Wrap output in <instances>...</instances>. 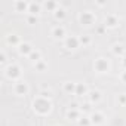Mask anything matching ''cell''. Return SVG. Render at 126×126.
Instances as JSON below:
<instances>
[{
    "instance_id": "10",
    "label": "cell",
    "mask_w": 126,
    "mask_h": 126,
    "mask_svg": "<svg viewBox=\"0 0 126 126\" xmlns=\"http://www.w3.org/2000/svg\"><path fill=\"white\" fill-rule=\"evenodd\" d=\"M117 25V18L114 15H108L105 18V27H116Z\"/></svg>"
},
{
    "instance_id": "7",
    "label": "cell",
    "mask_w": 126,
    "mask_h": 126,
    "mask_svg": "<svg viewBox=\"0 0 126 126\" xmlns=\"http://www.w3.org/2000/svg\"><path fill=\"white\" fill-rule=\"evenodd\" d=\"M91 123H94V125H101V123H104V116H102L101 113H98V111L92 113V116H91Z\"/></svg>"
},
{
    "instance_id": "19",
    "label": "cell",
    "mask_w": 126,
    "mask_h": 126,
    "mask_svg": "<svg viewBox=\"0 0 126 126\" xmlns=\"http://www.w3.org/2000/svg\"><path fill=\"white\" fill-rule=\"evenodd\" d=\"M68 117H73V119H77V117H79V113H77L76 110H71V108H70V111H68Z\"/></svg>"
},
{
    "instance_id": "15",
    "label": "cell",
    "mask_w": 126,
    "mask_h": 126,
    "mask_svg": "<svg viewBox=\"0 0 126 126\" xmlns=\"http://www.w3.org/2000/svg\"><path fill=\"white\" fill-rule=\"evenodd\" d=\"M47 67V64H46V62L42 59V61H39V62H36V64H34V68H37L39 71H43L45 68Z\"/></svg>"
},
{
    "instance_id": "18",
    "label": "cell",
    "mask_w": 126,
    "mask_h": 126,
    "mask_svg": "<svg viewBox=\"0 0 126 126\" xmlns=\"http://www.w3.org/2000/svg\"><path fill=\"white\" fill-rule=\"evenodd\" d=\"M79 43L89 45V43H91V37H89V36H82V37H79Z\"/></svg>"
},
{
    "instance_id": "3",
    "label": "cell",
    "mask_w": 126,
    "mask_h": 126,
    "mask_svg": "<svg viewBox=\"0 0 126 126\" xmlns=\"http://www.w3.org/2000/svg\"><path fill=\"white\" fill-rule=\"evenodd\" d=\"M108 68H110V65H108V62H107L104 58H98V59L95 61V70H96L98 73H107Z\"/></svg>"
},
{
    "instance_id": "23",
    "label": "cell",
    "mask_w": 126,
    "mask_h": 126,
    "mask_svg": "<svg viewBox=\"0 0 126 126\" xmlns=\"http://www.w3.org/2000/svg\"><path fill=\"white\" fill-rule=\"evenodd\" d=\"M45 6H46V8H49V9H55L58 5H56V3H45Z\"/></svg>"
},
{
    "instance_id": "2",
    "label": "cell",
    "mask_w": 126,
    "mask_h": 126,
    "mask_svg": "<svg viewBox=\"0 0 126 126\" xmlns=\"http://www.w3.org/2000/svg\"><path fill=\"white\" fill-rule=\"evenodd\" d=\"M6 76H8L9 79L15 80V79H18V77L21 76V68H19L16 64H11V65L6 68Z\"/></svg>"
},
{
    "instance_id": "25",
    "label": "cell",
    "mask_w": 126,
    "mask_h": 126,
    "mask_svg": "<svg viewBox=\"0 0 126 126\" xmlns=\"http://www.w3.org/2000/svg\"><path fill=\"white\" fill-rule=\"evenodd\" d=\"M122 80H123V82H125V83H126V71H125V73H123V74H122Z\"/></svg>"
},
{
    "instance_id": "5",
    "label": "cell",
    "mask_w": 126,
    "mask_h": 126,
    "mask_svg": "<svg viewBox=\"0 0 126 126\" xmlns=\"http://www.w3.org/2000/svg\"><path fill=\"white\" fill-rule=\"evenodd\" d=\"M94 21H95V16L91 12H88V11L80 15V22L85 24V25H91V24H94Z\"/></svg>"
},
{
    "instance_id": "12",
    "label": "cell",
    "mask_w": 126,
    "mask_h": 126,
    "mask_svg": "<svg viewBox=\"0 0 126 126\" xmlns=\"http://www.w3.org/2000/svg\"><path fill=\"white\" fill-rule=\"evenodd\" d=\"M28 6H30V3H25V2H16V3H15L16 12H22V11H25Z\"/></svg>"
},
{
    "instance_id": "4",
    "label": "cell",
    "mask_w": 126,
    "mask_h": 126,
    "mask_svg": "<svg viewBox=\"0 0 126 126\" xmlns=\"http://www.w3.org/2000/svg\"><path fill=\"white\" fill-rule=\"evenodd\" d=\"M14 92L18 95V96H24L27 92H28V86L25 82H16L15 86H14Z\"/></svg>"
},
{
    "instance_id": "17",
    "label": "cell",
    "mask_w": 126,
    "mask_h": 126,
    "mask_svg": "<svg viewBox=\"0 0 126 126\" xmlns=\"http://www.w3.org/2000/svg\"><path fill=\"white\" fill-rule=\"evenodd\" d=\"M64 89H65V92H73V94H76V85L74 83H65L64 85Z\"/></svg>"
},
{
    "instance_id": "16",
    "label": "cell",
    "mask_w": 126,
    "mask_h": 126,
    "mask_svg": "<svg viewBox=\"0 0 126 126\" xmlns=\"http://www.w3.org/2000/svg\"><path fill=\"white\" fill-rule=\"evenodd\" d=\"M28 8H30V12H31L33 15L39 14V11H40V5H39V3H37V5H36V3H30Z\"/></svg>"
},
{
    "instance_id": "24",
    "label": "cell",
    "mask_w": 126,
    "mask_h": 126,
    "mask_svg": "<svg viewBox=\"0 0 126 126\" xmlns=\"http://www.w3.org/2000/svg\"><path fill=\"white\" fill-rule=\"evenodd\" d=\"M0 61H2V64H5V62H6V53H5V52H2V56H0Z\"/></svg>"
},
{
    "instance_id": "9",
    "label": "cell",
    "mask_w": 126,
    "mask_h": 126,
    "mask_svg": "<svg viewBox=\"0 0 126 126\" xmlns=\"http://www.w3.org/2000/svg\"><path fill=\"white\" fill-rule=\"evenodd\" d=\"M65 46H67L68 49H76V47L79 46V39H76V37L67 39V40H65Z\"/></svg>"
},
{
    "instance_id": "21",
    "label": "cell",
    "mask_w": 126,
    "mask_h": 126,
    "mask_svg": "<svg viewBox=\"0 0 126 126\" xmlns=\"http://www.w3.org/2000/svg\"><path fill=\"white\" fill-rule=\"evenodd\" d=\"M114 53H119V55H122V53H123V47H122V46H116V49H114Z\"/></svg>"
},
{
    "instance_id": "13",
    "label": "cell",
    "mask_w": 126,
    "mask_h": 126,
    "mask_svg": "<svg viewBox=\"0 0 126 126\" xmlns=\"http://www.w3.org/2000/svg\"><path fill=\"white\" fill-rule=\"evenodd\" d=\"M89 95H91V102H98L101 99V92L99 91H92Z\"/></svg>"
},
{
    "instance_id": "1",
    "label": "cell",
    "mask_w": 126,
    "mask_h": 126,
    "mask_svg": "<svg viewBox=\"0 0 126 126\" xmlns=\"http://www.w3.org/2000/svg\"><path fill=\"white\" fill-rule=\"evenodd\" d=\"M33 105H34V110H36L37 113H40V114L49 113V111H50V107H52L50 101H47V98H45V96L36 98L34 102H33Z\"/></svg>"
},
{
    "instance_id": "20",
    "label": "cell",
    "mask_w": 126,
    "mask_h": 126,
    "mask_svg": "<svg viewBox=\"0 0 126 126\" xmlns=\"http://www.w3.org/2000/svg\"><path fill=\"white\" fill-rule=\"evenodd\" d=\"M28 22H30V24H36V22H37V16H36V15L28 16Z\"/></svg>"
},
{
    "instance_id": "8",
    "label": "cell",
    "mask_w": 126,
    "mask_h": 126,
    "mask_svg": "<svg viewBox=\"0 0 126 126\" xmlns=\"http://www.w3.org/2000/svg\"><path fill=\"white\" fill-rule=\"evenodd\" d=\"M52 36L55 37V39H62L65 36V30H64V27H55L53 30H52Z\"/></svg>"
},
{
    "instance_id": "6",
    "label": "cell",
    "mask_w": 126,
    "mask_h": 126,
    "mask_svg": "<svg viewBox=\"0 0 126 126\" xmlns=\"http://www.w3.org/2000/svg\"><path fill=\"white\" fill-rule=\"evenodd\" d=\"M18 49H19V53H21V55H27V56L34 50V49L31 47V45H30V43H21Z\"/></svg>"
},
{
    "instance_id": "22",
    "label": "cell",
    "mask_w": 126,
    "mask_h": 126,
    "mask_svg": "<svg viewBox=\"0 0 126 126\" xmlns=\"http://www.w3.org/2000/svg\"><path fill=\"white\" fill-rule=\"evenodd\" d=\"M55 12H56V14H55V15H56V18H62V16H64V11H62V9L55 11Z\"/></svg>"
},
{
    "instance_id": "14",
    "label": "cell",
    "mask_w": 126,
    "mask_h": 126,
    "mask_svg": "<svg viewBox=\"0 0 126 126\" xmlns=\"http://www.w3.org/2000/svg\"><path fill=\"white\" fill-rule=\"evenodd\" d=\"M8 42H9L11 45H12V43H14V45H18V46L21 45V43H19V37H18L16 34H9V37H8Z\"/></svg>"
},
{
    "instance_id": "11",
    "label": "cell",
    "mask_w": 126,
    "mask_h": 126,
    "mask_svg": "<svg viewBox=\"0 0 126 126\" xmlns=\"http://www.w3.org/2000/svg\"><path fill=\"white\" fill-rule=\"evenodd\" d=\"M28 58L34 62V64H36V62H39V61H42V53L39 52V50H33L30 55H28Z\"/></svg>"
}]
</instances>
